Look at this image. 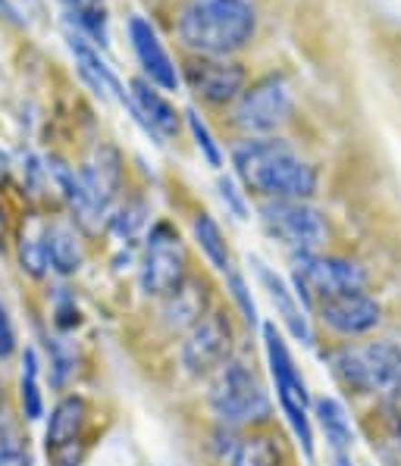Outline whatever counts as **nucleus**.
Listing matches in <instances>:
<instances>
[{"mask_svg":"<svg viewBox=\"0 0 401 466\" xmlns=\"http://www.w3.org/2000/svg\"><path fill=\"white\" fill-rule=\"evenodd\" d=\"M235 176L263 200H311L317 169L279 138H251L232 150Z\"/></svg>","mask_w":401,"mask_h":466,"instance_id":"1","label":"nucleus"},{"mask_svg":"<svg viewBox=\"0 0 401 466\" xmlns=\"http://www.w3.org/2000/svg\"><path fill=\"white\" fill-rule=\"evenodd\" d=\"M257 16L248 0H191L179 16V38L198 56H229L254 38Z\"/></svg>","mask_w":401,"mask_h":466,"instance_id":"2","label":"nucleus"},{"mask_svg":"<svg viewBox=\"0 0 401 466\" xmlns=\"http://www.w3.org/2000/svg\"><path fill=\"white\" fill-rule=\"evenodd\" d=\"M333 376L355 394H389L401 385V348L392 341H370L335 348L326 354Z\"/></svg>","mask_w":401,"mask_h":466,"instance_id":"3","label":"nucleus"},{"mask_svg":"<svg viewBox=\"0 0 401 466\" xmlns=\"http://www.w3.org/2000/svg\"><path fill=\"white\" fill-rule=\"evenodd\" d=\"M263 350H267V363H270V376L276 382V398L279 407H283L285 420H289L292 432L304 451V457H314V429H311V413H307V385L301 379V372L295 367L289 354V344L283 341V335L276 332L273 322L263 326Z\"/></svg>","mask_w":401,"mask_h":466,"instance_id":"4","label":"nucleus"},{"mask_svg":"<svg viewBox=\"0 0 401 466\" xmlns=\"http://www.w3.org/2000/svg\"><path fill=\"white\" fill-rule=\"evenodd\" d=\"M211 410L226 426H261L270 420L273 407L261 379L242 363H226L217 370L211 389Z\"/></svg>","mask_w":401,"mask_h":466,"instance_id":"5","label":"nucleus"},{"mask_svg":"<svg viewBox=\"0 0 401 466\" xmlns=\"http://www.w3.org/2000/svg\"><path fill=\"white\" fill-rule=\"evenodd\" d=\"M292 285H295L298 300L317 307L320 300L364 291L367 272H364L361 263L345 260V257L301 254L295 257V267H292Z\"/></svg>","mask_w":401,"mask_h":466,"instance_id":"6","label":"nucleus"},{"mask_svg":"<svg viewBox=\"0 0 401 466\" xmlns=\"http://www.w3.org/2000/svg\"><path fill=\"white\" fill-rule=\"evenodd\" d=\"M261 226L295 257L317 254V248L326 241V219L307 200H263Z\"/></svg>","mask_w":401,"mask_h":466,"instance_id":"7","label":"nucleus"},{"mask_svg":"<svg viewBox=\"0 0 401 466\" xmlns=\"http://www.w3.org/2000/svg\"><path fill=\"white\" fill-rule=\"evenodd\" d=\"M295 100L283 76H267L242 91L235 100V126L254 138H267L270 132L283 128L292 119Z\"/></svg>","mask_w":401,"mask_h":466,"instance_id":"8","label":"nucleus"},{"mask_svg":"<svg viewBox=\"0 0 401 466\" xmlns=\"http://www.w3.org/2000/svg\"><path fill=\"white\" fill-rule=\"evenodd\" d=\"M185 282V248L170 222H157L148 235L141 260V289L145 295L167 298Z\"/></svg>","mask_w":401,"mask_h":466,"instance_id":"9","label":"nucleus"},{"mask_svg":"<svg viewBox=\"0 0 401 466\" xmlns=\"http://www.w3.org/2000/svg\"><path fill=\"white\" fill-rule=\"evenodd\" d=\"M229 348H232V326L223 313L207 310L195 326L189 329L182 341V367L191 376H211L226 363Z\"/></svg>","mask_w":401,"mask_h":466,"instance_id":"10","label":"nucleus"},{"mask_svg":"<svg viewBox=\"0 0 401 466\" xmlns=\"http://www.w3.org/2000/svg\"><path fill=\"white\" fill-rule=\"evenodd\" d=\"M185 82L204 104L223 106L242 97L245 91V69L226 56H195L182 69Z\"/></svg>","mask_w":401,"mask_h":466,"instance_id":"11","label":"nucleus"},{"mask_svg":"<svg viewBox=\"0 0 401 466\" xmlns=\"http://www.w3.org/2000/svg\"><path fill=\"white\" fill-rule=\"evenodd\" d=\"M317 313L326 329H333L335 335H345V339L367 335L370 329H376L379 319H383V307L370 295H364V291H351V295L320 300Z\"/></svg>","mask_w":401,"mask_h":466,"instance_id":"12","label":"nucleus"},{"mask_svg":"<svg viewBox=\"0 0 401 466\" xmlns=\"http://www.w3.org/2000/svg\"><path fill=\"white\" fill-rule=\"evenodd\" d=\"M129 41H132V50L139 56L141 69H145L148 82L157 85L160 91H176L179 88V73L170 60L167 47H163L160 35L157 28L141 16H132L129 19Z\"/></svg>","mask_w":401,"mask_h":466,"instance_id":"13","label":"nucleus"},{"mask_svg":"<svg viewBox=\"0 0 401 466\" xmlns=\"http://www.w3.org/2000/svg\"><path fill=\"white\" fill-rule=\"evenodd\" d=\"M78 176H82V185H85V191L91 195V200H95V207L104 213L107 207L113 204V198H117L119 185H123L119 154L113 147H100L98 154L85 163V169L78 172Z\"/></svg>","mask_w":401,"mask_h":466,"instance_id":"14","label":"nucleus"},{"mask_svg":"<svg viewBox=\"0 0 401 466\" xmlns=\"http://www.w3.org/2000/svg\"><path fill=\"white\" fill-rule=\"evenodd\" d=\"M132 106L150 135L170 138V135L179 132V116H176L173 104H170V100L157 91V85H150L148 78H135L132 82Z\"/></svg>","mask_w":401,"mask_h":466,"instance_id":"15","label":"nucleus"},{"mask_svg":"<svg viewBox=\"0 0 401 466\" xmlns=\"http://www.w3.org/2000/svg\"><path fill=\"white\" fill-rule=\"evenodd\" d=\"M254 269H257V279H261V285L267 289L270 300H273V307L279 310V317H283V322L289 326V332L295 335L301 344H311L314 341L311 322H307L304 310L298 307V295H295V291H292L289 285H285L283 279H279L276 272L267 267V263L254 260Z\"/></svg>","mask_w":401,"mask_h":466,"instance_id":"16","label":"nucleus"},{"mask_svg":"<svg viewBox=\"0 0 401 466\" xmlns=\"http://www.w3.org/2000/svg\"><path fill=\"white\" fill-rule=\"evenodd\" d=\"M69 50H73V56H76L78 73H82V78L91 85V88L98 91L100 97H119V100H126L119 78L113 76V69L107 66L104 60H100V54L88 45V41L82 38V35H69Z\"/></svg>","mask_w":401,"mask_h":466,"instance_id":"17","label":"nucleus"},{"mask_svg":"<svg viewBox=\"0 0 401 466\" xmlns=\"http://www.w3.org/2000/svg\"><path fill=\"white\" fill-rule=\"evenodd\" d=\"M47 260L50 269L60 276H76L85 263L82 238L69 222H50L47 226Z\"/></svg>","mask_w":401,"mask_h":466,"instance_id":"18","label":"nucleus"},{"mask_svg":"<svg viewBox=\"0 0 401 466\" xmlns=\"http://www.w3.org/2000/svg\"><path fill=\"white\" fill-rule=\"evenodd\" d=\"M85 417H88V407L78 394H69L63 398L60 404L50 410L47 420V451H57L69 441L82 439V429H85Z\"/></svg>","mask_w":401,"mask_h":466,"instance_id":"19","label":"nucleus"},{"mask_svg":"<svg viewBox=\"0 0 401 466\" xmlns=\"http://www.w3.org/2000/svg\"><path fill=\"white\" fill-rule=\"evenodd\" d=\"M314 417H317V426H320V432H324L329 451H333V454H351L355 429H351L345 407L335 398H317L314 400Z\"/></svg>","mask_w":401,"mask_h":466,"instance_id":"20","label":"nucleus"},{"mask_svg":"<svg viewBox=\"0 0 401 466\" xmlns=\"http://www.w3.org/2000/svg\"><path fill=\"white\" fill-rule=\"evenodd\" d=\"M50 176H54L57 188H60L63 200L69 204V210L76 213V219L82 222V226H95V222L100 219V210L95 207V200H91L88 191H85L82 176L73 172V169L67 167V163H60V160H54V167H50Z\"/></svg>","mask_w":401,"mask_h":466,"instance_id":"21","label":"nucleus"},{"mask_svg":"<svg viewBox=\"0 0 401 466\" xmlns=\"http://www.w3.org/2000/svg\"><path fill=\"white\" fill-rule=\"evenodd\" d=\"M163 300H167V319H170V326H176V329H191L207 313L204 285L191 282V279H185V282L179 285L173 295H167Z\"/></svg>","mask_w":401,"mask_h":466,"instance_id":"22","label":"nucleus"},{"mask_svg":"<svg viewBox=\"0 0 401 466\" xmlns=\"http://www.w3.org/2000/svg\"><path fill=\"white\" fill-rule=\"evenodd\" d=\"M191 232H195V241H198L200 254L211 260L213 269L232 272V257H229L223 228L217 226V219H213L211 213H198V217L191 219Z\"/></svg>","mask_w":401,"mask_h":466,"instance_id":"23","label":"nucleus"},{"mask_svg":"<svg viewBox=\"0 0 401 466\" xmlns=\"http://www.w3.org/2000/svg\"><path fill=\"white\" fill-rule=\"evenodd\" d=\"M19 263L28 276L41 279L50 269L47 260V222L32 219L28 226H23V235H19Z\"/></svg>","mask_w":401,"mask_h":466,"instance_id":"24","label":"nucleus"},{"mask_svg":"<svg viewBox=\"0 0 401 466\" xmlns=\"http://www.w3.org/2000/svg\"><path fill=\"white\" fill-rule=\"evenodd\" d=\"M232 466H283V451L270 435H248L235 448Z\"/></svg>","mask_w":401,"mask_h":466,"instance_id":"25","label":"nucleus"},{"mask_svg":"<svg viewBox=\"0 0 401 466\" xmlns=\"http://www.w3.org/2000/svg\"><path fill=\"white\" fill-rule=\"evenodd\" d=\"M19 400H23L26 420H41V413H45V400H41L38 354H35V350H26V354H23V376H19Z\"/></svg>","mask_w":401,"mask_h":466,"instance_id":"26","label":"nucleus"},{"mask_svg":"<svg viewBox=\"0 0 401 466\" xmlns=\"http://www.w3.org/2000/svg\"><path fill=\"white\" fill-rule=\"evenodd\" d=\"M141 222H145V207H141V204H126V207H119L110 219H107V226H110V232L117 235L119 241H129L141 228Z\"/></svg>","mask_w":401,"mask_h":466,"instance_id":"27","label":"nucleus"},{"mask_svg":"<svg viewBox=\"0 0 401 466\" xmlns=\"http://www.w3.org/2000/svg\"><path fill=\"white\" fill-rule=\"evenodd\" d=\"M185 116H189L191 138H195L198 150H200V154H204V160L211 163V167H220V163H223V157H220V147H217V141H213L211 128L204 126V119H200L195 110H189V113H185Z\"/></svg>","mask_w":401,"mask_h":466,"instance_id":"28","label":"nucleus"},{"mask_svg":"<svg viewBox=\"0 0 401 466\" xmlns=\"http://www.w3.org/2000/svg\"><path fill=\"white\" fill-rule=\"evenodd\" d=\"M229 291H232V298H235V304H239L242 317H245L251 326H254V322H257V310H254V300H251V291H248L245 279L235 276V272H229Z\"/></svg>","mask_w":401,"mask_h":466,"instance_id":"29","label":"nucleus"},{"mask_svg":"<svg viewBox=\"0 0 401 466\" xmlns=\"http://www.w3.org/2000/svg\"><path fill=\"white\" fill-rule=\"evenodd\" d=\"M13 350H16V329H13V319H10V313H6V307L0 304V360H6Z\"/></svg>","mask_w":401,"mask_h":466,"instance_id":"30","label":"nucleus"},{"mask_svg":"<svg viewBox=\"0 0 401 466\" xmlns=\"http://www.w3.org/2000/svg\"><path fill=\"white\" fill-rule=\"evenodd\" d=\"M50 454H54V466H82V457H85L82 439L63 444V448L50 451Z\"/></svg>","mask_w":401,"mask_h":466,"instance_id":"31","label":"nucleus"},{"mask_svg":"<svg viewBox=\"0 0 401 466\" xmlns=\"http://www.w3.org/2000/svg\"><path fill=\"white\" fill-rule=\"evenodd\" d=\"M220 198H223V204H229V210H232L235 217L245 219V204H242L239 191H235V185L229 182V178H223V182H220Z\"/></svg>","mask_w":401,"mask_h":466,"instance_id":"32","label":"nucleus"},{"mask_svg":"<svg viewBox=\"0 0 401 466\" xmlns=\"http://www.w3.org/2000/svg\"><path fill=\"white\" fill-rule=\"evenodd\" d=\"M0 466H28V454L26 451H13V454L0 457Z\"/></svg>","mask_w":401,"mask_h":466,"instance_id":"33","label":"nucleus"},{"mask_svg":"<svg viewBox=\"0 0 401 466\" xmlns=\"http://www.w3.org/2000/svg\"><path fill=\"white\" fill-rule=\"evenodd\" d=\"M0 16L10 19V23H19V19H16V10L10 6V0H0Z\"/></svg>","mask_w":401,"mask_h":466,"instance_id":"34","label":"nucleus"},{"mask_svg":"<svg viewBox=\"0 0 401 466\" xmlns=\"http://www.w3.org/2000/svg\"><path fill=\"white\" fill-rule=\"evenodd\" d=\"M333 466H355V463H351V454H333Z\"/></svg>","mask_w":401,"mask_h":466,"instance_id":"35","label":"nucleus"},{"mask_svg":"<svg viewBox=\"0 0 401 466\" xmlns=\"http://www.w3.org/2000/svg\"><path fill=\"white\" fill-rule=\"evenodd\" d=\"M67 4H73V6H82V4H85V0H67Z\"/></svg>","mask_w":401,"mask_h":466,"instance_id":"36","label":"nucleus"},{"mask_svg":"<svg viewBox=\"0 0 401 466\" xmlns=\"http://www.w3.org/2000/svg\"><path fill=\"white\" fill-rule=\"evenodd\" d=\"M398 444H401V422H398Z\"/></svg>","mask_w":401,"mask_h":466,"instance_id":"37","label":"nucleus"}]
</instances>
